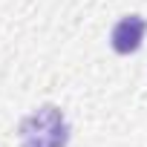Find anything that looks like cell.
<instances>
[{
  "instance_id": "1",
  "label": "cell",
  "mask_w": 147,
  "mask_h": 147,
  "mask_svg": "<svg viewBox=\"0 0 147 147\" xmlns=\"http://www.w3.org/2000/svg\"><path fill=\"white\" fill-rule=\"evenodd\" d=\"M18 138L20 147H66L69 124L55 104H43L20 121Z\"/></svg>"
},
{
  "instance_id": "2",
  "label": "cell",
  "mask_w": 147,
  "mask_h": 147,
  "mask_svg": "<svg viewBox=\"0 0 147 147\" xmlns=\"http://www.w3.org/2000/svg\"><path fill=\"white\" fill-rule=\"evenodd\" d=\"M144 32H147V20L138 18V15H127L121 18L115 26H113V35H110V43L118 55H130L141 46L144 40Z\"/></svg>"
}]
</instances>
